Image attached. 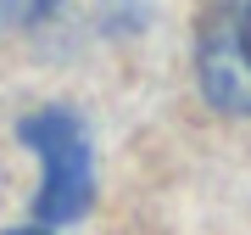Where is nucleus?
I'll list each match as a JSON object with an SVG mask.
<instances>
[{"label": "nucleus", "instance_id": "obj_5", "mask_svg": "<svg viewBox=\"0 0 251 235\" xmlns=\"http://www.w3.org/2000/svg\"><path fill=\"white\" fill-rule=\"evenodd\" d=\"M6 235H50V230H6Z\"/></svg>", "mask_w": 251, "mask_h": 235}, {"label": "nucleus", "instance_id": "obj_2", "mask_svg": "<svg viewBox=\"0 0 251 235\" xmlns=\"http://www.w3.org/2000/svg\"><path fill=\"white\" fill-rule=\"evenodd\" d=\"M196 67H201V95L218 112L251 118V51H246V34H240V0H218L206 11Z\"/></svg>", "mask_w": 251, "mask_h": 235}, {"label": "nucleus", "instance_id": "obj_1", "mask_svg": "<svg viewBox=\"0 0 251 235\" xmlns=\"http://www.w3.org/2000/svg\"><path fill=\"white\" fill-rule=\"evenodd\" d=\"M23 146H34L45 163V185H39V224H67L90 207L95 196V168H90V135L67 107H39L17 123Z\"/></svg>", "mask_w": 251, "mask_h": 235}, {"label": "nucleus", "instance_id": "obj_4", "mask_svg": "<svg viewBox=\"0 0 251 235\" xmlns=\"http://www.w3.org/2000/svg\"><path fill=\"white\" fill-rule=\"evenodd\" d=\"M240 34H246V51H251V0L240 6Z\"/></svg>", "mask_w": 251, "mask_h": 235}, {"label": "nucleus", "instance_id": "obj_3", "mask_svg": "<svg viewBox=\"0 0 251 235\" xmlns=\"http://www.w3.org/2000/svg\"><path fill=\"white\" fill-rule=\"evenodd\" d=\"M56 6H62V0H0V28H23V23H39V17H50Z\"/></svg>", "mask_w": 251, "mask_h": 235}]
</instances>
